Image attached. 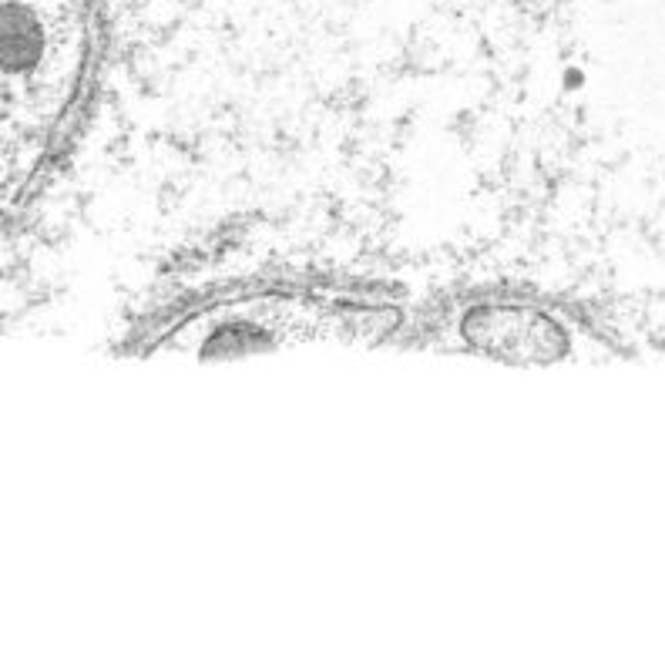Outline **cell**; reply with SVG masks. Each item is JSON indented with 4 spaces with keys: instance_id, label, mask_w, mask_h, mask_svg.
Masks as SVG:
<instances>
[{
    "instance_id": "obj_1",
    "label": "cell",
    "mask_w": 665,
    "mask_h": 655,
    "mask_svg": "<svg viewBox=\"0 0 665 655\" xmlns=\"http://www.w3.org/2000/svg\"><path fill=\"white\" fill-rule=\"evenodd\" d=\"M91 0H4V131L10 141L57 121L78 84Z\"/></svg>"
}]
</instances>
